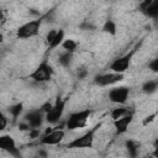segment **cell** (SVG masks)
I'll use <instances>...</instances> for the list:
<instances>
[{
  "label": "cell",
  "mask_w": 158,
  "mask_h": 158,
  "mask_svg": "<svg viewBox=\"0 0 158 158\" xmlns=\"http://www.w3.org/2000/svg\"><path fill=\"white\" fill-rule=\"evenodd\" d=\"M158 88V81L157 80H148L143 83L142 85V91L146 94H153Z\"/></svg>",
  "instance_id": "cell-15"
},
{
  "label": "cell",
  "mask_w": 158,
  "mask_h": 158,
  "mask_svg": "<svg viewBox=\"0 0 158 158\" xmlns=\"http://www.w3.org/2000/svg\"><path fill=\"white\" fill-rule=\"evenodd\" d=\"M125 146H126V148H127V151H128V154H130L131 157H136V156H137L139 143H137V142L130 139V141H126Z\"/></svg>",
  "instance_id": "cell-18"
},
{
  "label": "cell",
  "mask_w": 158,
  "mask_h": 158,
  "mask_svg": "<svg viewBox=\"0 0 158 158\" xmlns=\"http://www.w3.org/2000/svg\"><path fill=\"white\" fill-rule=\"evenodd\" d=\"M137 48H138V46L135 47L133 49H131L130 52H127L126 54H123L122 57H118L117 59H115V60L111 63L110 69H111L112 72H115V73H122V74H123V73L128 69L130 63H131V59H132L133 54L136 53Z\"/></svg>",
  "instance_id": "cell-6"
},
{
  "label": "cell",
  "mask_w": 158,
  "mask_h": 158,
  "mask_svg": "<svg viewBox=\"0 0 158 158\" xmlns=\"http://www.w3.org/2000/svg\"><path fill=\"white\" fill-rule=\"evenodd\" d=\"M0 149L10 153L14 157H20V151L16 147L15 139L10 135H2V136H0Z\"/></svg>",
  "instance_id": "cell-11"
},
{
  "label": "cell",
  "mask_w": 158,
  "mask_h": 158,
  "mask_svg": "<svg viewBox=\"0 0 158 158\" xmlns=\"http://www.w3.org/2000/svg\"><path fill=\"white\" fill-rule=\"evenodd\" d=\"M142 12L148 17H152V19L157 17V15H158V0H152L151 4Z\"/></svg>",
  "instance_id": "cell-13"
},
{
  "label": "cell",
  "mask_w": 158,
  "mask_h": 158,
  "mask_svg": "<svg viewBox=\"0 0 158 158\" xmlns=\"http://www.w3.org/2000/svg\"><path fill=\"white\" fill-rule=\"evenodd\" d=\"M127 112H130V110L127 107H116L111 111V117H112V120H116V118L126 115Z\"/></svg>",
  "instance_id": "cell-21"
},
{
  "label": "cell",
  "mask_w": 158,
  "mask_h": 158,
  "mask_svg": "<svg viewBox=\"0 0 158 158\" xmlns=\"http://www.w3.org/2000/svg\"><path fill=\"white\" fill-rule=\"evenodd\" d=\"M148 67H149V69H151L152 72H158V59H157V58L153 59V60L148 64Z\"/></svg>",
  "instance_id": "cell-24"
},
{
  "label": "cell",
  "mask_w": 158,
  "mask_h": 158,
  "mask_svg": "<svg viewBox=\"0 0 158 158\" xmlns=\"http://www.w3.org/2000/svg\"><path fill=\"white\" fill-rule=\"evenodd\" d=\"M85 75H86V69L81 68V69H79V70H78V77H79L80 79H83Z\"/></svg>",
  "instance_id": "cell-28"
},
{
  "label": "cell",
  "mask_w": 158,
  "mask_h": 158,
  "mask_svg": "<svg viewBox=\"0 0 158 158\" xmlns=\"http://www.w3.org/2000/svg\"><path fill=\"white\" fill-rule=\"evenodd\" d=\"M44 120V112L41 109L31 110L25 115V122L30 126V128H38L43 123Z\"/></svg>",
  "instance_id": "cell-10"
},
{
  "label": "cell",
  "mask_w": 158,
  "mask_h": 158,
  "mask_svg": "<svg viewBox=\"0 0 158 158\" xmlns=\"http://www.w3.org/2000/svg\"><path fill=\"white\" fill-rule=\"evenodd\" d=\"M40 27H41V20H31L21 25L16 30V37L21 40L32 38L40 33Z\"/></svg>",
  "instance_id": "cell-4"
},
{
  "label": "cell",
  "mask_w": 158,
  "mask_h": 158,
  "mask_svg": "<svg viewBox=\"0 0 158 158\" xmlns=\"http://www.w3.org/2000/svg\"><path fill=\"white\" fill-rule=\"evenodd\" d=\"M65 104H67V99H60V98H57L54 104H52V107L49 109V111H47L44 114V120L51 123V125H54L59 121V118L62 117L63 112H64V109H65Z\"/></svg>",
  "instance_id": "cell-3"
},
{
  "label": "cell",
  "mask_w": 158,
  "mask_h": 158,
  "mask_svg": "<svg viewBox=\"0 0 158 158\" xmlns=\"http://www.w3.org/2000/svg\"><path fill=\"white\" fill-rule=\"evenodd\" d=\"M51 107H52V104L48 101V102H44L43 105H41V107H40V109H41V110H42V111L46 114L47 111H49V109H51Z\"/></svg>",
  "instance_id": "cell-26"
},
{
  "label": "cell",
  "mask_w": 158,
  "mask_h": 158,
  "mask_svg": "<svg viewBox=\"0 0 158 158\" xmlns=\"http://www.w3.org/2000/svg\"><path fill=\"white\" fill-rule=\"evenodd\" d=\"M2 16H4V12H2V11H0V20L2 19Z\"/></svg>",
  "instance_id": "cell-29"
},
{
  "label": "cell",
  "mask_w": 158,
  "mask_h": 158,
  "mask_svg": "<svg viewBox=\"0 0 158 158\" xmlns=\"http://www.w3.org/2000/svg\"><path fill=\"white\" fill-rule=\"evenodd\" d=\"M101 127V123H96L93 128H90L89 131H86L85 133H83L81 136L74 138L73 141H70L67 147L70 148V149H79V148H91L93 147V143H94V136H95V132L98 131V128Z\"/></svg>",
  "instance_id": "cell-1"
},
{
  "label": "cell",
  "mask_w": 158,
  "mask_h": 158,
  "mask_svg": "<svg viewBox=\"0 0 158 158\" xmlns=\"http://www.w3.org/2000/svg\"><path fill=\"white\" fill-rule=\"evenodd\" d=\"M156 116H157V114H152V115H149V116H147L144 120H143V125L146 126V125H148L149 122H152V121H154V118H156Z\"/></svg>",
  "instance_id": "cell-25"
},
{
  "label": "cell",
  "mask_w": 158,
  "mask_h": 158,
  "mask_svg": "<svg viewBox=\"0 0 158 158\" xmlns=\"http://www.w3.org/2000/svg\"><path fill=\"white\" fill-rule=\"evenodd\" d=\"M91 111L90 110H80V111H75L73 114L69 115L67 122H65V127L68 130H78V128H83L86 126L89 116H90Z\"/></svg>",
  "instance_id": "cell-2"
},
{
  "label": "cell",
  "mask_w": 158,
  "mask_h": 158,
  "mask_svg": "<svg viewBox=\"0 0 158 158\" xmlns=\"http://www.w3.org/2000/svg\"><path fill=\"white\" fill-rule=\"evenodd\" d=\"M132 120H133V114H132V111H130V112H127L126 115H123V116H121V117L114 120V126H115L116 133H117V135L125 133V132L127 131L130 123L132 122Z\"/></svg>",
  "instance_id": "cell-12"
},
{
  "label": "cell",
  "mask_w": 158,
  "mask_h": 158,
  "mask_svg": "<svg viewBox=\"0 0 158 158\" xmlns=\"http://www.w3.org/2000/svg\"><path fill=\"white\" fill-rule=\"evenodd\" d=\"M123 79V74L122 73H106V74H99L95 77L94 83L99 86H107L111 84H115L117 81H121Z\"/></svg>",
  "instance_id": "cell-9"
},
{
  "label": "cell",
  "mask_w": 158,
  "mask_h": 158,
  "mask_svg": "<svg viewBox=\"0 0 158 158\" xmlns=\"http://www.w3.org/2000/svg\"><path fill=\"white\" fill-rule=\"evenodd\" d=\"M2 40H4V37H2V35H1V33H0V43H1V42H2Z\"/></svg>",
  "instance_id": "cell-30"
},
{
  "label": "cell",
  "mask_w": 158,
  "mask_h": 158,
  "mask_svg": "<svg viewBox=\"0 0 158 158\" xmlns=\"http://www.w3.org/2000/svg\"><path fill=\"white\" fill-rule=\"evenodd\" d=\"M128 94H130V89L127 86H117V88H112L109 91L107 96H109V100L111 102L122 105L127 101Z\"/></svg>",
  "instance_id": "cell-8"
},
{
  "label": "cell",
  "mask_w": 158,
  "mask_h": 158,
  "mask_svg": "<svg viewBox=\"0 0 158 158\" xmlns=\"http://www.w3.org/2000/svg\"><path fill=\"white\" fill-rule=\"evenodd\" d=\"M60 44L64 48V51L70 52V53H73L77 49V42L74 40H63V42Z\"/></svg>",
  "instance_id": "cell-20"
},
{
  "label": "cell",
  "mask_w": 158,
  "mask_h": 158,
  "mask_svg": "<svg viewBox=\"0 0 158 158\" xmlns=\"http://www.w3.org/2000/svg\"><path fill=\"white\" fill-rule=\"evenodd\" d=\"M63 138H64V131L59 127H56V128H52L49 132L44 133L40 139V143L44 146H56Z\"/></svg>",
  "instance_id": "cell-7"
},
{
  "label": "cell",
  "mask_w": 158,
  "mask_h": 158,
  "mask_svg": "<svg viewBox=\"0 0 158 158\" xmlns=\"http://www.w3.org/2000/svg\"><path fill=\"white\" fill-rule=\"evenodd\" d=\"M19 128L21 130V131H26V130H30V126L27 125V122H21V123H19Z\"/></svg>",
  "instance_id": "cell-27"
},
{
  "label": "cell",
  "mask_w": 158,
  "mask_h": 158,
  "mask_svg": "<svg viewBox=\"0 0 158 158\" xmlns=\"http://www.w3.org/2000/svg\"><path fill=\"white\" fill-rule=\"evenodd\" d=\"M22 110H23V104L22 102H17V104L11 105L9 107V112L11 114V116H12L14 120H16L20 116V114L22 112Z\"/></svg>",
  "instance_id": "cell-19"
},
{
  "label": "cell",
  "mask_w": 158,
  "mask_h": 158,
  "mask_svg": "<svg viewBox=\"0 0 158 158\" xmlns=\"http://www.w3.org/2000/svg\"><path fill=\"white\" fill-rule=\"evenodd\" d=\"M72 58H73V53L65 51L64 53H62V54L59 56L58 62H59V64H60L62 67H69L70 63H72Z\"/></svg>",
  "instance_id": "cell-17"
},
{
  "label": "cell",
  "mask_w": 158,
  "mask_h": 158,
  "mask_svg": "<svg viewBox=\"0 0 158 158\" xmlns=\"http://www.w3.org/2000/svg\"><path fill=\"white\" fill-rule=\"evenodd\" d=\"M102 32L105 33H109L111 36H115L116 32H117V27H116V23L112 21V20H107L104 26H102Z\"/></svg>",
  "instance_id": "cell-16"
},
{
  "label": "cell",
  "mask_w": 158,
  "mask_h": 158,
  "mask_svg": "<svg viewBox=\"0 0 158 158\" xmlns=\"http://www.w3.org/2000/svg\"><path fill=\"white\" fill-rule=\"evenodd\" d=\"M56 33H57V30H51V31L47 33V36H46V42H47L48 44H49V43L52 42V40L54 38Z\"/></svg>",
  "instance_id": "cell-23"
},
{
  "label": "cell",
  "mask_w": 158,
  "mask_h": 158,
  "mask_svg": "<svg viewBox=\"0 0 158 158\" xmlns=\"http://www.w3.org/2000/svg\"><path fill=\"white\" fill-rule=\"evenodd\" d=\"M63 40H64V31L63 30H57V33H56L54 38L48 44V49H54L56 47H58L63 42Z\"/></svg>",
  "instance_id": "cell-14"
},
{
  "label": "cell",
  "mask_w": 158,
  "mask_h": 158,
  "mask_svg": "<svg viewBox=\"0 0 158 158\" xmlns=\"http://www.w3.org/2000/svg\"><path fill=\"white\" fill-rule=\"evenodd\" d=\"M6 126H7V118H6V116L4 115V112L0 110V131L5 130Z\"/></svg>",
  "instance_id": "cell-22"
},
{
  "label": "cell",
  "mask_w": 158,
  "mask_h": 158,
  "mask_svg": "<svg viewBox=\"0 0 158 158\" xmlns=\"http://www.w3.org/2000/svg\"><path fill=\"white\" fill-rule=\"evenodd\" d=\"M53 68L47 63V60H43L42 63H40V65L30 74V78L37 83H44L52 79L53 75Z\"/></svg>",
  "instance_id": "cell-5"
}]
</instances>
